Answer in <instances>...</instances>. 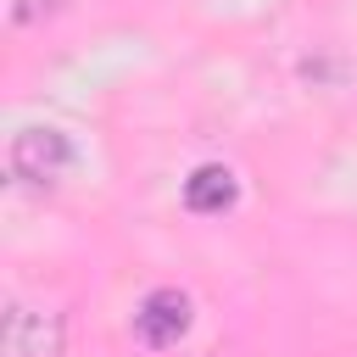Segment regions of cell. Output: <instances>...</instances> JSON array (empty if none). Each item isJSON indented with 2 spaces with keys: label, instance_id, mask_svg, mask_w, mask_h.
Here are the masks:
<instances>
[{
  "label": "cell",
  "instance_id": "cell-1",
  "mask_svg": "<svg viewBox=\"0 0 357 357\" xmlns=\"http://www.w3.org/2000/svg\"><path fill=\"white\" fill-rule=\"evenodd\" d=\"M73 156H78V151H73V139H67L61 128L39 123V128H22V134L11 139V151H6V167H11V178H17V184L50 190V184H61V178H67Z\"/></svg>",
  "mask_w": 357,
  "mask_h": 357
},
{
  "label": "cell",
  "instance_id": "cell-2",
  "mask_svg": "<svg viewBox=\"0 0 357 357\" xmlns=\"http://www.w3.org/2000/svg\"><path fill=\"white\" fill-rule=\"evenodd\" d=\"M190 318H195L190 296L173 290V284H156V290H145L139 307H134V340H139L145 351H167V346H178V340L190 335Z\"/></svg>",
  "mask_w": 357,
  "mask_h": 357
},
{
  "label": "cell",
  "instance_id": "cell-4",
  "mask_svg": "<svg viewBox=\"0 0 357 357\" xmlns=\"http://www.w3.org/2000/svg\"><path fill=\"white\" fill-rule=\"evenodd\" d=\"M234 201H240V178H234V167H223V162H206V167H195V173L184 178V206L201 212V218H218V212H229Z\"/></svg>",
  "mask_w": 357,
  "mask_h": 357
},
{
  "label": "cell",
  "instance_id": "cell-3",
  "mask_svg": "<svg viewBox=\"0 0 357 357\" xmlns=\"http://www.w3.org/2000/svg\"><path fill=\"white\" fill-rule=\"evenodd\" d=\"M61 351V312L6 301V357H56Z\"/></svg>",
  "mask_w": 357,
  "mask_h": 357
}]
</instances>
